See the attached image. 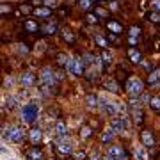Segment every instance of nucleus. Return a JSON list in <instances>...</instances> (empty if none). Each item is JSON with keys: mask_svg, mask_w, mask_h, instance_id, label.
I'll return each mask as SVG.
<instances>
[{"mask_svg": "<svg viewBox=\"0 0 160 160\" xmlns=\"http://www.w3.org/2000/svg\"><path fill=\"white\" fill-rule=\"evenodd\" d=\"M137 38H133V36H128V45H132V46H135L137 45Z\"/></svg>", "mask_w": 160, "mask_h": 160, "instance_id": "ea45409f", "label": "nucleus"}, {"mask_svg": "<svg viewBox=\"0 0 160 160\" xmlns=\"http://www.w3.org/2000/svg\"><path fill=\"white\" fill-rule=\"evenodd\" d=\"M86 61L82 57H69L68 64H66V68H68L69 73H73V75H82L84 73V69H86Z\"/></svg>", "mask_w": 160, "mask_h": 160, "instance_id": "39448f33", "label": "nucleus"}, {"mask_svg": "<svg viewBox=\"0 0 160 160\" xmlns=\"http://www.w3.org/2000/svg\"><path fill=\"white\" fill-rule=\"evenodd\" d=\"M151 7H153V11L160 12V0H151Z\"/></svg>", "mask_w": 160, "mask_h": 160, "instance_id": "4c0bfd02", "label": "nucleus"}, {"mask_svg": "<svg viewBox=\"0 0 160 160\" xmlns=\"http://www.w3.org/2000/svg\"><path fill=\"white\" fill-rule=\"evenodd\" d=\"M91 135H92V128H91V126H82V128H80V137H82V139H89V137H91Z\"/></svg>", "mask_w": 160, "mask_h": 160, "instance_id": "5701e85b", "label": "nucleus"}, {"mask_svg": "<svg viewBox=\"0 0 160 160\" xmlns=\"http://www.w3.org/2000/svg\"><path fill=\"white\" fill-rule=\"evenodd\" d=\"M109 41H118V38L114 34H109Z\"/></svg>", "mask_w": 160, "mask_h": 160, "instance_id": "a18cd8bd", "label": "nucleus"}, {"mask_svg": "<svg viewBox=\"0 0 160 160\" xmlns=\"http://www.w3.org/2000/svg\"><path fill=\"white\" fill-rule=\"evenodd\" d=\"M146 18H148L151 23H160V12H157V11L148 12V14H146Z\"/></svg>", "mask_w": 160, "mask_h": 160, "instance_id": "393cba45", "label": "nucleus"}, {"mask_svg": "<svg viewBox=\"0 0 160 160\" xmlns=\"http://www.w3.org/2000/svg\"><path fill=\"white\" fill-rule=\"evenodd\" d=\"M141 142H142L144 148H155V137L151 130H146V128L141 130Z\"/></svg>", "mask_w": 160, "mask_h": 160, "instance_id": "1a4fd4ad", "label": "nucleus"}, {"mask_svg": "<svg viewBox=\"0 0 160 160\" xmlns=\"http://www.w3.org/2000/svg\"><path fill=\"white\" fill-rule=\"evenodd\" d=\"M87 22H89V23H92V25H94V23H96L98 20H96V16H94V14H87Z\"/></svg>", "mask_w": 160, "mask_h": 160, "instance_id": "a19ab883", "label": "nucleus"}, {"mask_svg": "<svg viewBox=\"0 0 160 160\" xmlns=\"http://www.w3.org/2000/svg\"><path fill=\"white\" fill-rule=\"evenodd\" d=\"M12 84H14L12 77H6V80H4V86H6V89H12Z\"/></svg>", "mask_w": 160, "mask_h": 160, "instance_id": "f704fd0d", "label": "nucleus"}, {"mask_svg": "<svg viewBox=\"0 0 160 160\" xmlns=\"http://www.w3.org/2000/svg\"><path fill=\"white\" fill-rule=\"evenodd\" d=\"M128 59H130V62L139 64V62H142V53H141L135 46H130V48H128Z\"/></svg>", "mask_w": 160, "mask_h": 160, "instance_id": "f8f14e48", "label": "nucleus"}, {"mask_svg": "<svg viewBox=\"0 0 160 160\" xmlns=\"http://www.w3.org/2000/svg\"><path fill=\"white\" fill-rule=\"evenodd\" d=\"M149 105H151V109H153L155 112H160V96H153L151 102H149Z\"/></svg>", "mask_w": 160, "mask_h": 160, "instance_id": "a878e982", "label": "nucleus"}, {"mask_svg": "<svg viewBox=\"0 0 160 160\" xmlns=\"http://www.w3.org/2000/svg\"><path fill=\"white\" fill-rule=\"evenodd\" d=\"M102 59H103V62H105V64H110V62H112V53L105 48V50L102 52Z\"/></svg>", "mask_w": 160, "mask_h": 160, "instance_id": "cd10ccee", "label": "nucleus"}, {"mask_svg": "<svg viewBox=\"0 0 160 160\" xmlns=\"http://www.w3.org/2000/svg\"><path fill=\"white\" fill-rule=\"evenodd\" d=\"M102 160H116V158H114V157H110V155H109V153H107V155H105V157H103V158H102Z\"/></svg>", "mask_w": 160, "mask_h": 160, "instance_id": "37998d69", "label": "nucleus"}, {"mask_svg": "<svg viewBox=\"0 0 160 160\" xmlns=\"http://www.w3.org/2000/svg\"><path fill=\"white\" fill-rule=\"evenodd\" d=\"M110 126L116 130V133L125 132V130H128V126H130V118L126 114H118L116 118L110 119Z\"/></svg>", "mask_w": 160, "mask_h": 160, "instance_id": "20e7f679", "label": "nucleus"}, {"mask_svg": "<svg viewBox=\"0 0 160 160\" xmlns=\"http://www.w3.org/2000/svg\"><path fill=\"white\" fill-rule=\"evenodd\" d=\"M11 9H9V6H2V12H9Z\"/></svg>", "mask_w": 160, "mask_h": 160, "instance_id": "c03bdc74", "label": "nucleus"}, {"mask_svg": "<svg viewBox=\"0 0 160 160\" xmlns=\"http://www.w3.org/2000/svg\"><path fill=\"white\" fill-rule=\"evenodd\" d=\"M139 98H141L139 102H141V103H142V105H144V103H149V102H151V98H153V96H149L148 92H142V94H141V96H139Z\"/></svg>", "mask_w": 160, "mask_h": 160, "instance_id": "72a5a7b5", "label": "nucleus"}, {"mask_svg": "<svg viewBox=\"0 0 160 160\" xmlns=\"http://www.w3.org/2000/svg\"><path fill=\"white\" fill-rule=\"evenodd\" d=\"M20 82H22L23 87H32L36 84V75L32 71H25V73L20 75Z\"/></svg>", "mask_w": 160, "mask_h": 160, "instance_id": "9b49d317", "label": "nucleus"}, {"mask_svg": "<svg viewBox=\"0 0 160 160\" xmlns=\"http://www.w3.org/2000/svg\"><path fill=\"white\" fill-rule=\"evenodd\" d=\"M55 6H57V2H55V0H45V7H50V9H52V7H55Z\"/></svg>", "mask_w": 160, "mask_h": 160, "instance_id": "58836bf2", "label": "nucleus"}, {"mask_svg": "<svg viewBox=\"0 0 160 160\" xmlns=\"http://www.w3.org/2000/svg\"><path fill=\"white\" fill-rule=\"evenodd\" d=\"M36 14L38 16H52V11H50V7H38Z\"/></svg>", "mask_w": 160, "mask_h": 160, "instance_id": "bb28decb", "label": "nucleus"}, {"mask_svg": "<svg viewBox=\"0 0 160 160\" xmlns=\"http://www.w3.org/2000/svg\"><path fill=\"white\" fill-rule=\"evenodd\" d=\"M4 137L9 139L11 142H20V141H22V137H23L22 126L12 125V126H7V128H4Z\"/></svg>", "mask_w": 160, "mask_h": 160, "instance_id": "423d86ee", "label": "nucleus"}, {"mask_svg": "<svg viewBox=\"0 0 160 160\" xmlns=\"http://www.w3.org/2000/svg\"><path fill=\"white\" fill-rule=\"evenodd\" d=\"M9 160H14V158H9Z\"/></svg>", "mask_w": 160, "mask_h": 160, "instance_id": "49530a36", "label": "nucleus"}, {"mask_svg": "<svg viewBox=\"0 0 160 160\" xmlns=\"http://www.w3.org/2000/svg\"><path fill=\"white\" fill-rule=\"evenodd\" d=\"M86 103H87V107H89V109H94V107H96L98 103H100V98H98L96 94L89 92V94L86 96Z\"/></svg>", "mask_w": 160, "mask_h": 160, "instance_id": "aec40b11", "label": "nucleus"}, {"mask_svg": "<svg viewBox=\"0 0 160 160\" xmlns=\"http://www.w3.org/2000/svg\"><path fill=\"white\" fill-rule=\"evenodd\" d=\"M30 11H32V4H22L20 6V12L22 14H29Z\"/></svg>", "mask_w": 160, "mask_h": 160, "instance_id": "473e14b6", "label": "nucleus"}, {"mask_svg": "<svg viewBox=\"0 0 160 160\" xmlns=\"http://www.w3.org/2000/svg\"><path fill=\"white\" fill-rule=\"evenodd\" d=\"M29 141L32 144H39L41 141H43V132L39 130V128H30L29 132Z\"/></svg>", "mask_w": 160, "mask_h": 160, "instance_id": "ddd939ff", "label": "nucleus"}, {"mask_svg": "<svg viewBox=\"0 0 160 160\" xmlns=\"http://www.w3.org/2000/svg\"><path fill=\"white\" fill-rule=\"evenodd\" d=\"M128 36L139 38V36H141V27H139V25H132V27H130V32H128Z\"/></svg>", "mask_w": 160, "mask_h": 160, "instance_id": "c756f323", "label": "nucleus"}, {"mask_svg": "<svg viewBox=\"0 0 160 160\" xmlns=\"http://www.w3.org/2000/svg\"><path fill=\"white\" fill-rule=\"evenodd\" d=\"M39 78H41V82H43V86H48L50 89H53V87L57 86L55 71H53L52 68H48V66L41 68V71H39Z\"/></svg>", "mask_w": 160, "mask_h": 160, "instance_id": "7ed1b4c3", "label": "nucleus"}, {"mask_svg": "<svg viewBox=\"0 0 160 160\" xmlns=\"http://www.w3.org/2000/svg\"><path fill=\"white\" fill-rule=\"evenodd\" d=\"M103 89H107L109 92H118L119 91V84L116 78H107L103 82Z\"/></svg>", "mask_w": 160, "mask_h": 160, "instance_id": "2eb2a0df", "label": "nucleus"}, {"mask_svg": "<svg viewBox=\"0 0 160 160\" xmlns=\"http://www.w3.org/2000/svg\"><path fill=\"white\" fill-rule=\"evenodd\" d=\"M96 16H102V18H107L109 16V12L105 11L103 7H96Z\"/></svg>", "mask_w": 160, "mask_h": 160, "instance_id": "c9c22d12", "label": "nucleus"}, {"mask_svg": "<svg viewBox=\"0 0 160 160\" xmlns=\"http://www.w3.org/2000/svg\"><path fill=\"white\" fill-rule=\"evenodd\" d=\"M61 36H62V39L66 41V43H69V45H73V43H75V34L71 32V29H68V27H64V29H62Z\"/></svg>", "mask_w": 160, "mask_h": 160, "instance_id": "6ab92c4d", "label": "nucleus"}, {"mask_svg": "<svg viewBox=\"0 0 160 160\" xmlns=\"http://www.w3.org/2000/svg\"><path fill=\"white\" fill-rule=\"evenodd\" d=\"M30 4L32 6H41V4L45 6V0H30Z\"/></svg>", "mask_w": 160, "mask_h": 160, "instance_id": "79ce46f5", "label": "nucleus"}, {"mask_svg": "<svg viewBox=\"0 0 160 160\" xmlns=\"http://www.w3.org/2000/svg\"><path fill=\"white\" fill-rule=\"evenodd\" d=\"M96 43L100 46H102L103 50H105V48H107V46H109V41L105 39V38H103V36H96Z\"/></svg>", "mask_w": 160, "mask_h": 160, "instance_id": "2f4dec72", "label": "nucleus"}, {"mask_svg": "<svg viewBox=\"0 0 160 160\" xmlns=\"http://www.w3.org/2000/svg\"><path fill=\"white\" fill-rule=\"evenodd\" d=\"M23 27H25V30L30 32V34H32V32H38V29H39V27H38V23L32 22V20H27V22L23 23Z\"/></svg>", "mask_w": 160, "mask_h": 160, "instance_id": "4be33fe9", "label": "nucleus"}, {"mask_svg": "<svg viewBox=\"0 0 160 160\" xmlns=\"http://www.w3.org/2000/svg\"><path fill=\"white\" fill-rule=\"evenodd\" d=\"M38 112H39L38 103L29 102V103H25V105L22 107V112H20V116H22V119L25 121L27 125H32V123H36V119H38Z\"/></svg>", "mask_w": 160, "mask_h": 160, "instance_id": "f03ea898", "label": "nucleus"}, {"mask_svg": "<svg viewBox=\"0 0 160 160\" xmlns=\"http://www.w3.org/2000/svg\"><path fill=\"white\" fill-rule=\"evenodd\" d=\"M125 89L130 98H137L144 92V82L137 77H128L125 82Z\"/></svg>", "mask_w": 160, "mask_h": 160, "instance_id": "f257e3e1", "label": "nucleus"}, {"mask_svg": "<svg viewBox=\"0 0 160 160\" xmlns=\"http://www.w3.org/2000/svg\"><path fill=\"white\" fill-rule=\"evenodd\" d=\"M91 2L92 0H80V7H82V9H89V7L92 6Z\"/></svg>", "mask_w": 160, "mask_h": 160, "instance_id": "e433bc0d", "label": "nucleus"}, {"mask_svg": "<svg viewBox=\"0 0 160 160\" xmlns=\"http://www.w3.org/2000/svg\"><path fill=\"white\" fill-rule=\"evenodd\" d=\"M107 27H109L112 32H116V34H121V32H123V25H121L119 22H114V20H109V22H107Z\"/></svg>", "mask_w": 160, "mask_h": 160, "instance_id": "412c9836", "label": "nucleus"}, {"mask_svg": "<svg viewBox=\"0 0 160 160\" xmlns=\"http://www.w3.org/2000/svg\"><path fill=\"white\" fill-rule=\"evenodd\" d=\"M133 153H135V158H137V160H146V153H144V146H135V149H133Z\"/></svg>", "mask_w": 160, "mask_h": 160, "instance_id": "b1692460", "label": "nucleus"}, {"mask_svg": "<svg viewBox=\"0 0 160 160\" xmlns=\"http://www.w3.org/2000/svg\"><path fill=\"white\" fill-rule=\"evenodd\" d=\"M158 80H160V68L151 69L148 73V77H146V82H148V84H157Z\"/></svg>", "mask_w": 160, "mask_h": 160, "instance_id": "a211bd4d", "label": "nucleus"}, {"mask_svg": "<svg viewBox=\"0 0 160 160\" xmlns=\"http://www.w3.org/2000/svg\"><path fill=\"white\" fill-rule=\"evenodd\" d=\"M114 135H116V130L112 128V126H107V128L103 130V133H102V142H103V144H109V142H112V139H114Z\"/></svg>", "mask_w": 160, "mask_h": 160, "instance_id": "4468645a", "label": "nucleus"}, {"mask_svg": "<svg viewBox=\"0 0 160 160\" xmlns=\"http://www.w3.org/2000/svg\"><path fill=\"white\" fill-rule=\"evenodd\" d=\"M25 155H27L29 160H45V151H43L39 146H30Z\"/></svg>", "mask_w": 160, "mask_h": 160, "instance_id": "9d476101", "label": "nucleus"}, {"mask_svg": "<svg viewBox=\"0 0 160 160\" xmlns=\"http://www.w3.org/2000/svg\"><path fill=\"white\" fill-rule=\"evenodd\" d=\"M68 61H69V57L66 55V53H62V52H61V53H57V62L61 64V66H66V64H68Z\"/></svg>", "mask_w": 160, "mask_h": 160, "instance_id": "c85d7f7f", "label": "nucleus"}, {"mask_svg": "<svg viewBox=\"0 0 160 160\" xmlns=\"http://www.w3.org/2000/svg\"><path fill=\"white\" fill-rule=\"evenodd\" d=\"M55 133L59 137H66L68 135V128H66V123L62 119H57V123H55Z\"/></svg>", "mask_w": 160, "mask_h": 160, "instance_id": "f3484780", "label": "nucleus"}, {"mask_svg": "<svg viewBox=\"0 0 160 160\" xmlns=\"http://www.w3.org/2000/svg\"><path fill=\"white\" fill-rule=\"evenodd\" d=\"M41 30H43L45 34H48V36L55 34V32H57V22H55V20H50L48 23H45V25L41 27Z\"/></svg>", "mask_w": 160, "mask_h": 160, "instance_id": "dca6fc26", "label": "nucleus"}, {"mask_svg": "<svg viewBox=\"0 0 160 160\" xmlns=\"http://www.w3.org/2000/svg\"><path fill=\"white\" fill-rule=\"evenodd\" d=\"M57 151L59 153H62V155H73L75 151H73V146L68 142V135L66 137H59V141H57Z\"/></svg>", "mask_w": 160, "mask_h": 160, "instance_id": "0eeeda50", "label": "nucleus"}, {"mask_svg": "<svg viewBox=\"0 0 160 160\" xmlns=\"http://www.w3.org/2000/svg\"><path fill=\"white\" fill-rule=\"evenodd\" d=\"M71 157H73V160H86L87 158V153H86V151H75Z\"/></svg>", "mask_w": 160, "mask_h": 160, "instance_id": "7c9ffc66", "label": "nucleus"}, {"mask_svg": "<svg viewBox=\"0 0 160 160\" xmlns=\"http://www.w3.org/2000/svg\"><path fill=\"white\" fill-rule=\"evenodd\" d=\"M109 155L114 157L116 160H128V155H126L125 148H123L121 144H112L109 148Z\"/></svg>", "mask_w": 160, "mask_h": 160, "instance_id": "6e6552de", "label": "nucleus"}]
</instances>
